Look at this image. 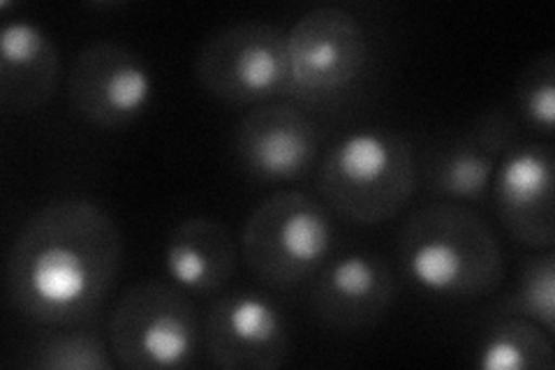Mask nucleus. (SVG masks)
<instances>
[{"mask_svg": "<svg viewBox=\"0 0 555 370\" xmlns=\"http://www.w3.org/2000/svg\"><path fill=\"white\" fill-rule=\"evenodd\" d=\"M124 264L118 225L83 197L49 202L24 222L8 255V298L28 322L89 324Z\"/></svg>", "mask_w": 555, "mask_h": 370, "instance_id": "f257e3e1", "label": "nucleus"}, {"mask_svg": "<svg viewBox=\"0 0 555 370\" xmlns=\"http://www.w3.org/2000/svg\"><path fill=\"white\" fill-rule=\"evenodd\" d=\"M398 261L428 296L475 302L498 290L505 257L491 225L473 206L438 200L416 208L398 234Z\"/></svg>", "mask_w": 555, "mask_h": 370, "instance_id": "f03ea898", "label": "nucleus"}, {"mask_svg": "<svg viewBox=\"0 0 555 370\" xmlns=\"http://www.w3.org/2000/svg\"><path fill=\"white\" fill-rule=\"evenodd\" d=\"M318 188L338 218L382 225L401 214L416 190L412 146L389 130H354L324 155Z\"/></svg>", "mask_w": 555, "mask_h": 370, "instance_id": "7ed1b4c3", "label": "nucleus"}, {"mask_svg": "<svg viewBox=\"0 0 555 370\" xmlns=\"http://www.w3.org/2000/svg\"><path fill=\"white\" fill-rule=\"evenodd\" d=\"M334 248L326 208L299 190H281L255 206L241 232V255L264 285L289 290L318 276Z\"/></svg>", "mask_w": 555, "mask_h": 370, "instance_id": "20e7f679", "label": "nucleus"}, {"mask_svg": "<svg viewBox=\"0 0 555 370\" xmlns=\"http://www.w3.org/2000/svg\"><path fill=\"white\" fill-rule=\"evenodd\" d=\"M371 61L369 33L352 12L324 5L287 30L285 95L299 107H326L352 93Z\"/></svg>", "mask_w": 555, "mask_h": 370, "instance_id": "39448f33", "label": "nucleus"}, {"mask_svg": "<svg viewBox=\"0 0 555 370\" xmlns=\"http://www.w3.org/2000/svg\"><path fill=\"white\" fill-rule=\"evenodd\" d=\"M202 343V322L193 302L171 283H137L118 298L112 312L109 347L124 368H188L195 363Z\"/></svg>", "mask_w": 555, "mask_h": 370, "instance_id": "423d86ee", "label": "nucleus"}, {"mask_svg": "<svg viewBox=\"0 0 555 370\" xmlns=\"http://www.w3.org/2000/svg\"><path fill=\"white\" fill-rule=\"evenodd\" d=\"M204 91L228 104H264L285 95L287 30L243 22L218 30L195 59Z\"/></svg>", "mask_w": 555, "mask_h": 370, "instance_id": "0eeeda50", "label": "nucleus"}, {"mask_svg": "<svg viewBox=\"0 0 555 370\" xmlns=\"http://www.w3.org/2000/svg\"><path fill=\"white\" fill-rule=\"evenodd\" d=\"M153 91L144 59L116 42L83 47L67 75L69 110L100 130L132 126L149 112Z\"/></svg>", "mask_w": 555, "mask_h": 370, "instance_id": "6e6552de", "label": "nucleus"}, {"mask_svg": "<svg viewBox=\"0 0 555 370\" xmlns=\"http://www.w3.org/2000/svg\"><path fill=\"white\" fill-rule=\"evenodd\" d=\"M208 363L222 370H273L289 355V329L269 296L236 290L211 304L204 320Z\"/></svg>", "mask_w": 555, "mask_h": 370, "instance_id": "1a4fd4ad", "label": "nucleus"}, {"mask_svg": "<svg viewBox=\"0 0 555 370\" xmlns=\"http://www.w3.org/2000/svg\"><path fill=\"white\" fill-rule=\"evenodd\" d=\"M320 149V126L294 102L259 104L232 132L236 165L257 183L304 179L315 167Z\"/></svg>", "mask_w": 555, "mask_h": 370, "instance_id": "9d476101", "label": "nucleus"}, {"mask_svg": "<svg viewBox=\"0 0 555 370\" xmlns=\"http://www.w3.org/2000/svg\"><path fill=\"white\" fill-rule=\"evenodd\" d=\"M491 195L509 237L530 251L555 243V161L548 144L514 146L502 157Z\"/></svg>", "mask_w": 555, "mask_h": 370, "instance_id": "9b49d317", "label": "nucleus"}, {"mask_svg": "<svg viewBox=\"0 0 555 370\" xmlns=\"http://www.w3.org/2000/svg\"><path fill=\"white\" fill-rule=\"evenodd\" d=\"M514 139L516 126L505 112H486L461 137L428 155L426 190L447 202L481 204Z\"/></svg>", "mask_w": 555, "mask_h": 370, "instance_id": "f8f14e48", "label": "nucleus"}, {"mask_svg": "<svg viewBox=\"0 0 555 370\" xmlns=\"http://www.w3.org/2000/svg\"><path fill=\"white\" fill-rule=\"evenodd\" d=\"M396 298L389 264L373 253H347L320 269L310 292V308L320 322L338 331L377 324Z\"/></svg>", "mask_w": 555, "mask_h": 370, "instance_id": "ddd939ff", "label": "nucleus"}, {"mask_svg": "<svg viewBox=\"0 0 555 370\" xmlns=\"http://www.w3.org/2000/svg\"><path fill=\"white\" fill-rule=\"evenodd\" d=\"M238 261L230 229L214 218H185L163 245V267L171 285L193 296H216L232 280Z\"/></svg>", "mask_w": 555, "mask_h": 370, "instance_id": "4468645a", "label": "nucleus"}, {"mask_svg": "<svg viewBox=\"0 0 555 370\" xmlns=\"http://www.w3.org/2000/svg\"><path fill=\"white\" fill-rule=\"evenodd\" d=\"M61 56L54 40L33 22H8L0 33V104L5 112L28 114L54 98Z\"/></svg>", "mask_w": 555, "mask_h": 370, "instance_id": "2eb2a0df", "label": "nucleus"}, {"mask_svg": "<svg viewBox=\"0 0 555 370\" xmlns=\"http://www.w3.org/2000/svg\"><path fill=\"white\" fill-rule=\"evenodd\" d=\"M475 366L481 370H551L555 366L551 333L524 317L502 315L483 331Z\"/></svg>", "mask_w": 555, "mask_h": 370, "instance_id": "dca6fc26", "label": "nucleus"}, {"mask_svg": "<svg viewBox=\"0 0 555 370\" xmlns=\"http://www.w3.org/2000/svg\"><path fill=\"white\" fill-rule=\"evenodd\" d=\"M22 366L38 370H112L116 359L98 329L47 327L30 341Z\"/></svg>", "mask_w": 555, "mask_h": 370, "instance_id": "f3484780", "label": "nucleus"}, {"mask_svg": "<svg viewBox=\"0 0 555 370\" xmlns=\"http://www.w3.org/2000/svg\"><path fill=\"white\" fill-rule=\"evenodd\" d=\"M502 315L524 317L542 327L546 333L555 331V255L553 251H537L526 257L514 290L500 306Z\"/></svg>", "mask_w": 555, "mask_h": 370, "instance_id": "a211bd4d", "label": "nucleus"}, {"mask_svg": "<svg viewBox=\"0 0 555 370\" xmlns=\"http://www.w3.org/2000/svg\"><path fill=\"white\" fill-rule=\"evenodd\" d=\"M514 104L518 116L542 135H553L555 126V56L532 59L516 79Z\"/></svg>", "mask_w": 555, "mask_h": 370, "instance_id": "6ab92c4d", "label": "nucleus"}]
</instances>
